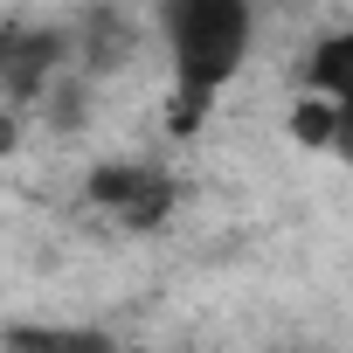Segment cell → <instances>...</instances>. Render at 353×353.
<instances>
[{
	"instance_id": "obj_3",
	"label": "cell",
	"mask_w": 353,
	"mask_h": 353,
	"mask_svg": "<svg viewBox=\"0 0 353 353\" xmlns=\"http://www.w3.org/2000/svg\"><path fill=\"white\" fill-rule=\"evenodd\" d=\"M70 70V28L49 21H0V104L35 118L49 83Z\"/></svg>"
},
{
	"instance_id": "obj_2",
	"label": "cell",
	"mask_w": 353,
	"mask_h": 353,
	"mask_svg": "<svg viewBox=\"0 0 353 353\" xmlns=\"http://www.w3.org/2000/svg\"><path fill=\"white\" fill-rule=\"evenodd\" d=\"M83 208L125 236H152L181 208V181L166 159H104L83 173Z\"/></svg>"
},
{
	"instance_id": "obj_6",
	"label": "cell",
	"mask_w": 353,
	"mask_h": 353,
	"mask_svg": "<svg viewBox=\"0 0 353 353\" xmlns=\"http://www.w3.org/2000/svg\"><path fill=\"white\" fill-rule=\"evenodd\" d=\"M0 346L8 353H118V339L97 325H0Z\"/></svg>"
},
{
	"instance_id": "obj_4",
	"label": "cell",
	"mask_w": 353,
	"mask_h": 353,
	"mask_svg": "<svg viewBox=\"0 0 353 353\" xmlns=\"http://www.w3.org/2000/svg\"><path fill=\"white\" fill-rule=\"evenodd\" d=\"M139 49H145V21H139V8H125V0H90V8L70 21V70L90 77V83L132 70Z\"/></svg>"
},
{
	"instance_id": "obj_7",
	"label": "cell",
	"mask_w": 353,
	"mask_h": 353,
	"mask_svg": "<svg viewBox=\"0 0 353 353\" xmlns=\"http://www.w3.org/2000/svg\"><path fill=\"white\" fill-rule=\"evenodd\" d=\"M284 132H291V145H305V152H332V145H339V111H332L325 97L298 90L291 111H284Z\"/></svg>"
},
{
	"instance_id": "obj_1",
	"label": "cell",
	"mask_w": 353,
	"mask_h": 353,
	"mask_svg": "<svg viewBox=\"0 0 353 353\" xmlns=\"http://www.w3.org/2000/svg\"><path fill=\"white\" fill-rule=\"evenodd\" d=\"M152 21L173 63V97H166V125L194 132L208 118V104L229 90V77L250 63L256 42V0H152Z\"/></svg>"
},
{
	"instance_id": "obj_8",
	"label": "cell",
	"mask_w": 353,
	"mask_h": 353,
	"mask_svg": "<svg viewBox=\"0 0 353 353\" xmlns=\"http://www.w3.org/2000/svg\"><path fill=\"white\" fill-rule=\"evenodd\" d=\"M35 118H42L49 132H63V139H70V132H83V125H90V77L63 70V77L49 83V97H42V111H35Z\"/></svg>"
},
{
	"instance_id": "obj_5",
	"label": "cell",
	"mask_w": 353,
	"mask_h": 353,
	"mask_svg": "<svg viewBox=\"0 0 353 353\" xmlns=\"http://www.w3.org/2000/svg\"><path fill=\"white\" fill-rule=\"evenodd\" d=\"M298 90H312V97H325V104L339 111V145H332V152L353 166V28H332V35H319V42L305 49Z\"/></svg>"
}]
</instances>
